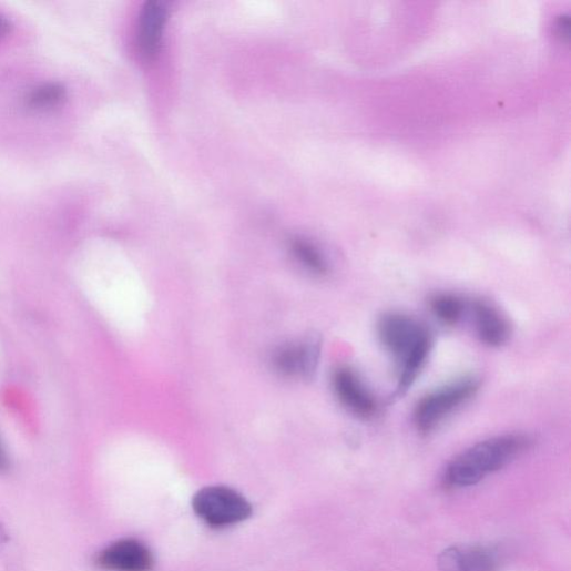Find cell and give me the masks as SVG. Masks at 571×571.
<instances>
[{
    "label": "cell",
    "instance_id": "cell-1",
    "mask_svg": "<svg viewBox=\"0 0 571 571\" xmlns=\"http://www.w3.org/2000/svg\"><path fill=\"white\" fill-rule=\"evenodd\" d=\"M531 446V438L522 434L498 436L479 442L448 465L443 485L450 489L472 487L513 462Z\"/></svg>",
    "mask_w": 571,
    "mask_h": 571
},
{
    "label": "cell",
    "instance_id": "cell-2",
    "mask_svg": "<svg viewBox=\"0 0 571 571\" xmlns=\"http://www.w3.org/2000/svg\"><path fill=\"white\" fill-rule=\"evenodd\" d=\"M377 334L380 343L399 361L396 397L402 398L415 385L427 363L431 349L430 333L411 316L389 313L379 318Z\"/></svg>",
    "mask_w": 571,
    "mask_h": 571
},
{
    "label": "cell",
    "instance_id": "cell-3",
    "mask_svg": "<svg viewBox=\"0 0 571 571\" xmlns=\"http://www.w3.org/2000/svg\"><path fill=\"white\" fill-rule=\"evenodd\" d=\"M476 377H463L425 397L415 410V424L422 434L435 430L449 416L469 402L479 390Z\"/></svg>",
    "mask_w": 571,
    "mask_h": 571
},
{
    "label": "cell",
    "instance_id": "cell-4",
    "mask_svg": "<svg viewBox=\"0 0 571 571\" xmlns=\"http://www.w3.org/2000/svg\"><path fill=\"white\" fill-rule=\"evenodd\" d=\"M196 514L213 528L242 523L253 514L251 502L236 490L212 486L200 490L193 499Z\"/></svg>",
    "mask_w": 571,
    "mask_h": 571
},
{
    "label": "cell",
    "instance_id": "cell-5",
    "mask_svg": "<svg viewBox=\"0 0 571 571\" xmlns=\"http://www.w3.org/2000/svg\"><path fill=\"white\" fill-rule=\"evenodd\" d=\"M95 564L105 571H152L154 557L140 540L125 538L101 550L95 557Z\"/></svg>",
    "mask_w": 571,
    "mask_h": 571
},
{
    "label": "cell",
    "instance_id": "cell-6",
    "mask_svg": "<svg viewBox=\"0 0 571 571\" xmlns=\"http://www.w3.org/2000/svg\"><path fill=\"white\" fill-rule=\"evenodd\" d=\"M319 355L320 341L317 338H308L279 346L273 353L272 365L285 377L307 378L315 373Z\"/></svg>",
    "mask_w": 571,
    "mask_h": 571
},
{
    "label": "cell",
    "instance_id": "cell-7",
    "mask_svg": "<svg viewBox=\"0 0 571 571\" xmlns=\"http://www.w3.org/2000/svg\"><path fill=\"white\" fill-rule=\"evenodd\" d=\"M501 563L499 549L482 544L450 547L438 558L440 571H499Z\"/></svg>",
    "mask_w": 571,
    "mask_h": 571
},
{
    "label": "cell",
    "instance_id": "cell-8",
    "mask_svg": "<svg viewBox=\"0 0 571 571\" xmlns=\"http://www.w3.org/2000/svg\"><path fill=\"white\" fill-rule=\"evenodd\" d=\"M333 389L340 405L359 418H370L377 406L358 375L349 367L337 368L332 378Z\"/></svg>",
    "mask_w": 571,
    "mask_h": 571
},
{
    "label": "cell",
    "instance_id": "cell-9",
    "mask_svg": "<svg viewBox=\"0 0 571 571\" xmlns=\"http://www.w3.org/2000/svg\"><path fill=\"white\" fill-rule=\"evenodd\" d=\"M476 333L480 340L491 347L504 345L511 335V326L502 313L485 300L469 303Z\"/></svg>",
    "mask_w": 571,
    "mask_h": 571
},
{
    "label": "cell",
    "instance_id": "cell-10",
    "mask_svg": "<svg viewBox=\"0 0 571 571\" xmlns=\"http://www.w3.org/2000/svg\"><path fill=\"white\" fill-rule=\"evenodd\" d=\"M167 14L166 7L156 0L145 3L142 9L137 39L140 50L147 60L160 51Z\"/></svg>",
    "mask_w": 571,
    "mask_h": 571
},
{
    "label": "cell",
    "instance_id": "cell-11",
    "mask_svg": "<svg viewBox=\"0 0 571 571\" xmlns=\"http://www.w3.org/2000/svg\"><path fill=\"white\" fill-rule=\"evenodd\" d=\"M434 315L447 325L458 324L468 313L469 303L455 294H437L430 299Z\"/></svg>",
    "mask_w": 571,
    "mask_h": 571
},
{
    "label": "cell",
    "instance_id": "cell-12",
    "mask_svg": "<svg viewBox=\"0 0 571 571\" xmlns=\"http://www.w3.org/2000/svg\"><path fill=\"white\" fill-rule=\"evenodd\" d=\"M67 98L68 91L62 84L49 82L31 91L28 105L37 111H49L60 106Z\"/></svg>",
    "mask_w": 571,
    "mask_h": 571
},
{
    "label": "cell",
    "instance_id": "cell-13",
    "mask_svg": "<svg viewBox=\"0 0 571 571\" xmlns=\"http://www.w3.org/2000/svg\"><path fill=\"white\" fill-rule=\"evenodd\" d=\"M290 248L297 262L310 273L315 275L328 273V264L324 255L310 242L298 238L293 241Z\"/></svg>",
    "mask_w": 571,
    "mask_h": 571
},
{
    "label": "cell",
    "instance_id": "cell-14",
    "mask_svg": "<svg viewBox=\"0 0 571 571\" xmlns=\"http://www.w3.org/2000/svg\"><path fill=\"white\" fill-rule=\"evenodd\" d=\"M9 466V460H8V455L6 452V449L2 445V442H0V471H3L8 468Z\"/></svg>",
    "mask_w": 571,
    "mask_h": 571
},
{
    "label": "cell",
    "instance_id": "cell-15",
    "mask_svg": "<svg viewBox=\"0 0 571 571\" xmlns=\"http://www.w3.org/2000/svg\"><path fill=\"white\" fill-rule=\"evenodd\" d=\"M11 30V23L7 18L0 16V37H3L9 33Z\"/></svg>",
    "mask_w": 571,
    "mask_h": 571
}]
</instances>
